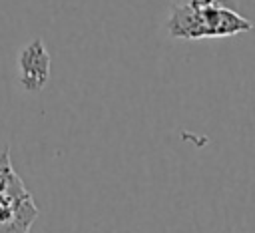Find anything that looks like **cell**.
I'll use <instances>...</instances> for the list:
<instances>
[{
    "label": "cell",
    "mask_w": 255,
    "mask_h": 233,
    "mask_svg": "<svg viewBox=\"0 0 255 233\" xmlns=\"http://www.w3.org/2000/svg\"><path fill=\"white\" fill-rule=\"evenodd\" d=\"M26 189L22 179L18 177V173L12 169L10 163V149L4 147L0 153V193L2 191H20Z\"/></svg>",
    "instance_id": "cell-3"
},
{
    "label": "cell",
    "mask_w": 255,
    "mask_h": 233,
    "mask_svg": "<svg viewBox=\"0 0 255 233\" xmlns=\"http://www.w3.org/2000/svg\"><path fill=\"white\" fill-rule=\"evenodd\" d=\"M251 28V20L235 12L227 0H189L175 6L167 20L169 36L185 40L233 36Z\"/></svg>",
    "instance_id": "cell-1"
},
{
    "label": "cell",
    "mask_w": 255,
    "mask_h": 233,
    "mask_svg": "<svg viewBox=\"0 0 255 233\" xmlns=\"http://www.w3.org/2000/svg\"><path fill=\"white\" fill-rule=\"evenodd\" d=\"M20 84L26 92H40L50 78V54L40 38L32 40L18 54Z\"/></svg>",
    "instance_id": "cell-2"
}]
</instances>
